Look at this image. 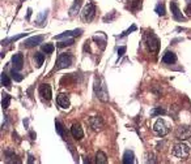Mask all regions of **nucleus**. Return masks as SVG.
I'll return each instance as SVG.
<instances>
[{
	"label": "nucleus",
	"mask_w": 191,
	"mask_h": 164,
	"mask_svg": "<svg viewBox=\"0 0 191 164\" xmlns=\"http://www.w3.org/2000/svg\"><path fill=\"white\" fill-rule=\"evenodd\" d=\"M145 44H147L148 50H149L151 52H157L159 51V38H157L153 33H151V34L147 35Z\"/></svg>",
	"instance_id": "nucleus-6"
},
{
	"label": "nucleus",
	"mask_w": 191,
	"mask_h": 164,
	"mask_svg": "<svg viewBox=\"0 0 191 164\" xmlns=\"http://www.w3.org/2000/svg\"><path fill=\"white\" fill-rule=\"evenodd\" d=\"M81 33H83L81 29H76V30H73V31H64L59 35H55L54 38L55 39H63V38H68V37H79V35H81Z\"/></svg>",
	"instance_id": "nucleus-15"
},
{
	"label": "nucleus",
	"mask_w": 191,
	"mask_h": 164,
	"mask_svg": "<svg viewBox=\"0 0 191 164\" xmlns=\"http://www.w3.org/2000/svg\"><path fill=\"white\" fill-rule=\"evenodd\" d=\"M81 0H75V3H73V5L70 8V16H75L76 13L80 11V7H81Z\"/></svg>",
	"instance_id": "nucleus-19"
},
{
	"label": "nucleus",
	"mask_w": 191,
	"mask_h": 164,
	"mask_svg": "<svg viewBox=\"0 0 191 164\" xmlns=\"http://www.w3.org/2000/svg\"><path fill=\"white\" fill-rule=\"evenodd\" d=\"M55 129H57V132H58V134L60 137H63V138H65V133H64V128H63V125L60 124V121H55Z\"/></svg>",
	"instance_id": "nucleus-22"
},
{
	"label": "nucleus",
	"mask_w": 191,
	"mask_h": 164,
	"mask_svg": "<svg viewBox=\"0 0 191 164\" xmlns=\"http://www.w3.org/2000/svg\"><path fill=\"white\" fill-rule=\"evenodd\" d=\"M135 162V155L131 150H126L123 154V164H132Z\"/></svg>",
	"instance_id": "nucleus-17"
},
{
	"label": "nucleus",
	"mask_w": 191,
	"mask_h": 164,
	"mask_svg": "<svg viewBox=\"0 0 191 164\" xmlns=\"http://www.w3.org/2000/svg\"><path fill=\"white\" fill-rule=\"evenodd\" d=\"M26 35V33H24V34H20V35H17V37H12V38H8V39H5V41H3L1 43L3 44H8V42H13V41H17V39H20V38H22V37H25Z\"/></svg>",
	"instance_id": "nucleus-29"
},
{
	"label": "nucleus",
	"mask_w": 191,
	"mask_h": 164,
	"mask_svg": "<svg viewBox=\"0 0 191 164\" xmlns=\"http://www.w3.org/2000/svg\"><path fill=\"white\" fill-rule=\"evenodd\" d=\"M34 61H35V64H37V67L41 68L45 61V55L42 54V52H37V54L34 55Z\"/></svg>",
	"instance_id": "nucleus-20"
},
{
	"label": "nucleus",
	"mask_w": 191,
	"mask_h": 164,
	"mask_svg": "<svg viewBox=\"0 0 191 164\" xmlns=\"http://www.w3.org/2000/svg\"><path fill=\"white\" fill-rule=\"evenodd\" d=\"M1 85H3V86H5V87L11 86V80H9L8 74L4 73V72L1 73Z\"/></svg>",
	"instance_id": "nucleus-24"
},
{
	"label": "nucleus",
	"mask_w": 191,
	"mask_h": 164,
	"mask_svg": "<svg viewBox=\"0 0 191 164\" xmlns=\"http://www.w3.org/2000/svg\"><path fill=\"white\" fill-rule=\"evenodd\" d=\"M187 3H191V0H187Z\"/></svg>",
	"instance_id": "nucleus-39"
},
{
	"label": "nucleus",
	"mask_w": 191,
	"mask_h": 164,
	"mask_svg": "<svg viewBox=\"0 0 191 164\" xmlns=\"http://www.w3.org/2000/svg\"><path fill=\"white\" fill-rule=\"evenodd\" d=\"M135 30H136V26H135V25H132L130 29H128V30H126V31L123 33V34H122V37H124V35H128L131 31H135Z\"/></svg>",
	"instance_id": "nucleus-34"
},
{
	"label": "nucleus",
	"mask_w": 191,
	"mask_h": 164,
	"mask_svg": "<svg viewBox=\"0 0 191 164\" xmlns=\"http://www.w3.org/2000/svg\"><path fill=\"white\" fill-rule=\"evenodd\" d=\"M89 125L92 128V130H94V132H100L102 130V128H104V121L100 116H92L89 117Z\"/></svg>",
	"instance_id": "nucleus-8"
},
{
	"label": "nucleus",
	"mask_w": 191,
	"mask_h": 164,
	"mask_svg": "<svg viewBox=\"0 0 191 164\" xmlns=\"http://www.w3.org/2000/svg\"><path fill=\"white\" fill-rule=\"evenodd\" d=\"M176 61H177V56H176V54H174V52L167 51V52H165V55L162 56V63L164 64H174Z\"/></svg>",
	"instance_id": "nucleus-16"
},
{
	"label": "nucleus",
	"mask_w": 191,
	"mask_h": 164,
	"mask_svg": "<svg viewBox=\"0 0 191 164\" xmlns=\"http://www.w3.org/2000/svg\"><path fill=\"white\" fill-rule=\"evenodd\" d=\"M140 8H141V0H134V1L131 3V9H132L134 12L140 11Z\"/></svg>",
	"instance_id": "nucleus-26"
},
{
	"label": "nucleus",
	"mask_w": 191,
	"mask_h": 164,
	"mask_svg": "<svg viewBox=\"0 0 191 164\" xmlns=\"http://www.w3.org/2000/svg\"><path fill=\"white\" fill-rule=\"evenodd\" d=\"M71 134H72V137L77 141L84 138V130L80 124H73V125L71 126Z\"/></svg>",
	"instance_id": "nucleus-11"
},
{
	"label": "nucleus",
	"mask_w": 191,
	"mask_h": 164,
	"mask_svg": "<svg viewBox=\"0 0 191 164\" xmlns=\"http://www.w3.org/2000/svg\"><path fill=\"white\" fill-rule=\"evenodd\" d=\"M11 74H12V77H13V80H15V81L20 82V81L22 80V76H20V73H17V72H16V69H12V70H11Z\"/></svg>",
	"instance_id": "nucleus-32"
},
{
	"label": "nucleus",
	"mask_w": 191,
	"mask_h": 164,
	"mask_svg": "<svg viewBox=\"0 0 191 164\" xmlns=\"http://www.w3.org/2000/svg\"><path fill=\"white\" fill-rule=\"evenodd\" d=\"M94 16H95V7L93 3H88L84 7L83 12H81V18H83L84 22H90L94 18Z\"/></svg>",
	"instance_id": "nucleus-3"
},
{
	"label": "nucleus",
	"mask_w": 191,
	"mask_h": 164,
	"mask_svg": "<svg viewBox=\"0 0 191 164\" xmlns=\"http://www.w3.org/2000/svg\"><path fill=\"white\" fill-rule=\"evenodd\" d=\"M176 137L181 141L189 139L191 137V126L190 125H181L176 130Z\"/></svg>",
	"instance_id": "nucleus-7"
},
{
	"label": "nucleus",
	"mask_w": 191,
	"mask_h": 164,
	"mask_svg": "<svg viewBox=\"0 0 191 164\" xmlns=\"http://www.w3.org/2000/svg\"><path fill=\"white\" fill-rule=\"evenodd\" d=\"M153 132L159 134L160 137H164L169 133V125L164 119H159L153 125Z\"/></svg>",
	"instance_id": "nucleus-4"
},
{
	"label": "nucleus",
	"mask_w": 191,
	"mask_h": 164,
	"mask_svg": "<svg viewBox=\"0 0 191 164\" xmlns=\"http://www.w3.org/2000/svg\"><path fill=\"white\" fill-rule=\"evenodd\" d=\"M30 15H32V9L29 8L28 9V16H26V18H28V20H29V17H30Z\"/></svg>",
	"instance_id": "nucleus-36"
},
{
	"label": "nucleus",
	"mask_w": 191,
	"mask_h": 164,
	"mask_svg": "<svg viewBox=\"0 0 191 164\" xmlns=\"http://www.w3.org/2000/svg\"><path fill=\"white\" fill-rule=\"evenodd\" d=\"M46 17H47V11H43V12L41 13V15L38 16L37 22H39V26H42V25H43V22L46 21Z\"/></svg>",
	"instance_id": "nucleus-28"
},
{
	"label": "nucleus",
	"mask_w": 191,
	"mask_h": 164,
	"mask_svg": "<svg viewBox=\"0 0 191 164\" xmlns=\"http://www.w3.org/2000/svg\"><path fill=\"white\" fill-rule=\"evenodd\" d=\"M34 162V159H33V156L32 155H29V163H33Z\"/></svg>",
	"instance_id": "nucleus-37"
},
{
	"label": "nucleus",
	"mask_w": 191,
	"mask_h": 164,
	"mask_svg": "<svg viewBox=\"0 0 191 164\" xmlns=\"http://www.w3.org/2000/svg\"><path fill=\"white\" fill-rule=\"evenodd\" d=\"M57 103H58V106H59V107H60V108H64V110L70 108V106H71L70 98H68L65 94H59V95H58V98H57Z\"/></svg>",
	"instance_id": "nucleus-13"
},
{
	"label": "nucleus",
	"mask_w": 191,
	"mask_h": 164,
	"mask_svg": "<svg viewBox=\"0 0 191 164\" xmlns=\"http://www.w3.org/2000/svg\"><path fill=\"white\" fill-rule=\"evenodd\" d=\"M93 39H94V41H97V44H98V43L101 44V48L105 47V43H106V38H105V37L102 38V39H100V35H94Z\"/></svg>",
	"instance_id": "nucleus-30"
},
{
	"label": "nucleus",
	"mask_w": 191,
	"mask_h": 164,
	"mask_svg": "<svg viewBox=\"0 0 191 164\" xmlns=\"http://www.w3.org/2000/svg\"><path fill=\"white\" fill-rule=\"evenodd\" d=\"M170 9H172V13H173V17L177 20V21H183L185 17H183L182 12H181L178 4H177L176 1H172L170 3Z\"/></svg>",
	"instance_id": "nucleus-12"
},
{
	"label": "nucleus",
	"mask_w": 191,
	"mask_h": 164,
	"mask_svg": "<svg viewBox=\"0 0 191 164\" xmlns=\"http://www.w3.org/2000/svg\"><path fill=\"white\" fill-rule=\"evenodd\" d=\"M185 12H186V15L189 16V17H191V3H189V4H187Z\"/></svg>",
	"instance_id": "nucleus-35"
},
{
	"label": "nucleus",
	"mask_w": 191,
	"mask_h": 164,
	"mask_svg": "<svg viewBox=\"0 0 191 164\" xmlns=\"http://www.w3.org/2000/svg\"><path fill=\"white\" fill-rule=\"evenodd\" d=\"M30 136H32V137H30V138H32V139H34V138H35V134H34V133H33V132H30Z\"/></svg>",
	"instance_id": "nucleus-38"
},
{
	"label": "nucleus",
	"mask_w": 191,
	"mask_h": 164,
	"mask_svg": "<svg viewBox=\"0 0 191 164\" xmlns=\"http://www.w3.org/2000/svg\"><path fill=\"white\" fill-rule=\"evenodd\" d=\"M154 12H156L159 16H165V7H164L162 3H159V4L156 5V8H154Z\"/></svg>",
	"instance_id": "nucleus-25"
},
{
	"label": "nucleus",
	"mask_w": 191,
	"mask_h": 164,
	"mask_svg": "<svg viewBox=\"0 0 191 164\" xmlns=\"http://www.w3.org/2000/svg\"><path fill=\"white\" fill-rule=\"evenodd\" d=\"M12 65H13V69L16 70H21L22 67H24V55L17 52L12 56Z\"/></svg>",
	"instance_id": "nucleus-9"
},
{
	"label": "nucleus",
	"mask_w": 191,
	"mask_h": 164,
	"mask_svg": "<svg viewBox=\"0 0 191 164\" xmlns=\"http://www.w3.org/2000/svg\"><path fill=\"white\" fill-rule=\"evenodd\" d=\"M94 93L97 95V98L102 102H107L109 100V91L106 87V83H105L104 78L101 76L95 77L94 81Z\"/></svg>",
	"instance_id": "nucleus-1"
},
{
	"label": "nucleus",
	"mask_w": 191,
	"mask_h": 164,
	"mask_svg": "<svg viewBox=\"0 0 191 164\" xmlns=\"http://www.w3.org/2000/svg\"><path fill=\"white\" fill-rule=\"evenodd\" d=\"M42 41H43V37H42V35H35V37L26 39L24 46L25 47H34V46H38L39 43H42Z\"/></svg>",
	"instance_id": "nucleus-14"
},
{
	"label": "nucleus",
	"mask_w": 191,
	"mask_h": 164,
	"mask_svg": "<svg viewBox=\"0 0 191 164\" xmlns=\"http://www.w3.org/2000/svg\"><path fill=\"white\" fill-rule=\"evenodd\" d=\"M38 93H39V95H41V98L43 100H50L51 99V87H50V85L42 83L41 86H39Z\"/></svg>",
	"instance_id": "nucleus-10"
},
{
	"label": "nucleus",
	"mask_w": 191,
	"mask_h": 164,
	"mask_svg": "<svg viewBox=\"0 0 191 164\" xmlns=\"http://www.w3.org/2000/svg\"><path fill=\"white\" fill-rule=\"evenodd\" d=\"M71 44H73V38L60 42V43H58L57 46H58V48H63V47H67V46H71Z\"/></svg>",
	"instance_id": "nucleus-27"
},
{
	"label": "nucleus",
	"mask_w": 191,
	"mask_h": 164,
	"mask_svg": "<svg viewBox=\"0 0 191 164\" xmlns=\"http://www.w3.org/2000/svg\"><path fill=\"white\" fill-rule=\"evenodd\" d=\"M165 113V110L162 108H154V110L151 112V116H159V115H164Z\"/></svg>",
	"instance_id": "nucleus-31"
},
{
	"label": "nucleus",
	"mask_w": 191,
	"mask_h": 164,
	"mask_svg": "<svg viewBox=\"0 0 191 164\" xmlns=\"http://www.w3.org/2000/svg\"><path fill=\"white\" fill-rule=\"evenodd\" d=\"M54 50H55V46L51 44V43H46V44L42 46V52H46L47 55L52 54V52H54Z\"/></svg>",
	"instance_id": "nucleus-21"
},
{
	"label": "nucleus",
	"mask_w": 191,
	"mask_h": 164,
	"mask_svg": "<svg viewBox=\"0 0 191 164\" xmlns=\"http://www.w3.org/2000/svg\"><path fill=\"white\" fill-rule=\"evenodd\" d=\"M173 155L178 159H186L190 155V146L186 143H177L173 147Z\"/></svg>",
	"instance_id": "nucleus-2"
},
{
	"label": "nucleus",
	"mask_w": 191,
	"mask_h": 164,
	"mask_svg": "<svg viewBox=\"0 0 191 164\" xmlns=\"http://www.w3.org/2000/svg\"><path fill=\"white\" fill-rule=\"evenodd\" d=\"M72 64V56L70 54H60L58 56L57 60V65H55V69H64V68H68Z\"/></svg>",
	"instance_id": "nucleus-5"
},
{
	"label": "nucleus",
	"mask_w": 191,
	"mask_h": 164,
	"mask_svg": "<svg viewBox=\"0 0 191 164\" xmlns=\"http://www.w3.org/2000/svg\"><path fill=\"white\" fill-rule=\"evenodd\" d=\"M9 102H11V95L9 94H3V99H1V107L4 108H8L9 106Z\"/></svg>",
	"instance_id": "nucleus-23"
},
{
	"label": "nucleus",
	"mask_w": 191,
	"mask_h": 164,
	"mask_svg": "<svg viewBox=\"0 0 191 164\" xmlns=\"http://www.w3.org/2000/svg\"><path fill=\"white\" fill-rule=\"evenodd\" d=\"M95 163L97 164H106L107 163V158H106V154L104 151H98L95 154Z\"/></svg>",
	"instance_id": "nucleus-18"
},
{
	"label": "nucleus",
	"mask_w": 191,
	"mask_h": 164,
	"mask_svg": "<svg viewBox=\"0 0 191 164\" xmlns=\"http://www.w3.org/2000/svg\"><path fill=\"white\" fill-rule=\"evenodd\" d=\"M126 50H127V48H126V46H122V47H119V48H118V56H119V57H122V56H123V55H124V52H126Z\"/></svg>",
	"instance_id": "nucleus-33"
}]
</instances>
